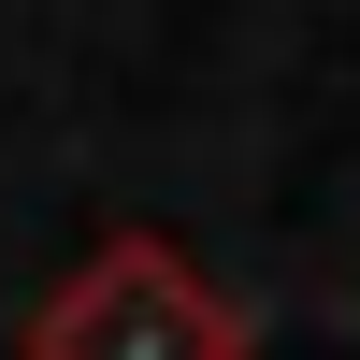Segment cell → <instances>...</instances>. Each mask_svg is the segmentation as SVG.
<instances>
[{
	"mask_svg": "<svg viewBox=\"0 0 360 360\" xmlns=\"http://www.w3.org/2000/svg\"><path fill=\"white\" fill-rule=\"evenodd\" d=\"M29 360H245V303L202 288L159 231H101L29 317Z\"/></svg>",
	"mask_w": 360,
	"mask_h": 360,
	"instance_id": "cell-1",
	"label": "cell"
}]
</instances>
